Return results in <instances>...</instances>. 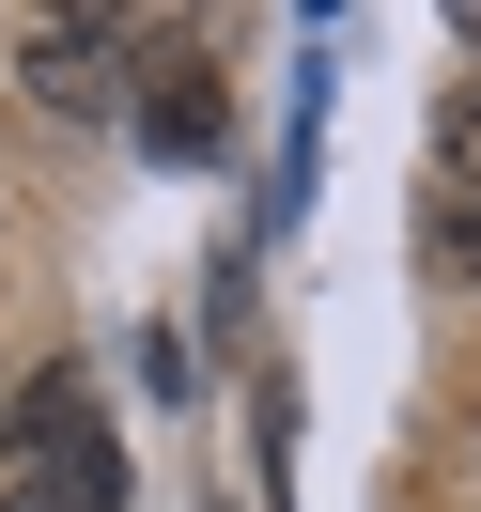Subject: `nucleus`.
<instances>
[{
	"label": "nucleus",
	"mask_w": 481,
	"mask_h": 512,
	"mask_svg": "<svg viewBox=\"0 0 481 512\" xmlns=\"http://www.w3.org/2000/svg\"><path fill=\"white\" fill-rule=\"evenodd\" d=\"M450 32H466V63H481V0H466V16H450Z\"/></svg>",
	"instance_id": "obj_6"
},
{
	"label": "nucleus",
	"mask_w": 481,
	"mask_h": 512,
	"mask_svg": "<svg viewBox=\"0 0 481 512\" xmlns=\"http://www.w3.org/2000/svg\"><path fill=\"white\" fill-rule=\"evenodd\" d=\"M63 450H94V373H78V357H47V373L0 404V466H16V481H47Z\"/></svg>",
	"instance_id": "obj_2"
},
{
	"label": "nucleus",
	"mask_w": 481,
	"mask_h": 512,
	"mask_svg": "<svg viewBox=\"0 0 481 512\" xmlns=\"http://www.w3.org/2000/svg\"><path fill=\"white\" fill-rule=\"evenodd\" d=\"M16 63H32V94L63 109V125H109V109H125V32H94V16H47Z\"/></svg>",
	"instance_id": "obj_1"
},
{
	"label": "nucleus",
	"mask_w": 481,
	"mask_h": 512,
	"mask_svg": "<svg viewBox=\"0 0 481 512\" xmlns=\"http://www.w3.org/2000/svg\"><path fill=\"white\" fill-rule=\"evenodd\" d=\"M16 512H125V450H63V466H47V481H16Z\"/></svg>",
	"instance_id": "obj_3"
},
{
	"label": "nucleus",
	"mask_w": 481,
	"mask_h": 512,
	"mask_svg": "<svg viewBox=\"0 0 481 512\" xmlns=\"http://www.w3.org/2000/svg\"><path fill=\"white\" fill-rule=\"evenodd\" d=\"M419 264H435V280H481V202H435V218H419Z\"/></svg>",
	"instance_id": "obj_5"
},
{
	"label": "nucleus",
	"mask_w": 481,
	"mask_h": 512,
	"mask_svg": "<svg viewBox=\"0 0 481 512\" xmlns=\"http://www.w3.org/2000/svg\"><path fill=\"white\" fill-rule=\"evenodd\" d=\"M435 171H450V202H481V78L435 109Z\"/></svg>",
	"instance_id": "obj_4"
}]
</instances>
